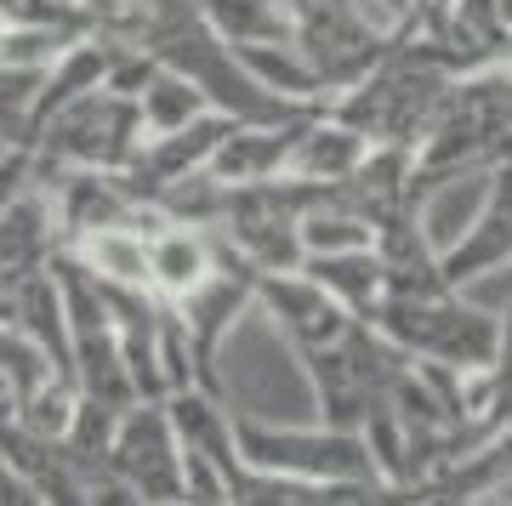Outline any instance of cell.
Wrapping results in <instances>:
<instances>
[{
	"label": "cell",
	"instance_id": "obj_1",
	"mask_svg": "<svg viewBox=\"0 0 512 506\" xmlns=\"http://www.w3.org/2000/svg\"><path fill=\"white\" fill-rule=\"evenodd\" d=\"M205 359H211V381L222 393V410L234 421H256V427L325 421L308 353L279 330V319L256 296L211 336Z\"/></svg>",
	"mask_w": 512,
	"mask_h": 506
},
{
	"label": "cell",
	"instance_id": "obj_2",
	"mask_svg": "<svg viewBox=\"0 0 512 506\" xmlns=\"http://www.w3.org/2000/svg\"><path fill=\"white\" fill-rule=\"evenodd\" d=\"M143 143V120H137V97H120L109 86L80 91L74 103L52 114L46 131V160H57L63 171L92 165V171H120Z\"/></svg>",
	"mask_w": 512,
	"mask_h": 506
},
{
	"label": "cell",
	"instance_id": "obj_3",
	"mask_svg": "<svg viewBox=\"0 0 512 506\" xmlns=\"http://www.w3.org/2000/svg\"><path fill=\"white\" fill-rule=\"evenodd\" d=\"M109 467L143 501H183L177 433H171V416L160 410V398H143V404H126L120 410L114 438H109Z\"/></svg>",
	"mask_w": 512,
	"mask_h": 506
},
{
	"label": "cell",
	"instance_id": "obj_4",
	"mask_svg": "<svg viewBox=\"0 0 512 506\" xmlns=\"http://www.w3.org/2000/svg\"><path fill=\"white\" fill-rule=\"evenodd\" d=\"M427 177L433 182H427V194L416 205V234L433 256H456L484 222V211H490L501 171L473 160V165H456V171H427Z\"/></svg>",
	"mask_w": 512,
	"mask_h": 506
},
{
	"label": "cell",
	"instance_id": "obj_5",
	"mask_svg": "<svg viewBox=\"0 0 512 506\" xmlns=\"http://www.w3.org/2000/svg\"><path fill=\"white\" fill-rule=\"evenodd\" d=\"M370 154V137L348 120H313V126L291 131L285 148H279V165L274 177H291V182H313V188H336L359 171V160Z\"/></svg>",
	"mask_w": 512,
	"mask_h": 506
},
{
	"label": "cell",
	"instance_id": "obj_6",
	"mask_svg": "<svg viewBox=\"0 0 512 506\" xmlns=\"http://www.w3.org/2000/svg\"><path fill=\"white\" fill-rule=\"evenodd\" d=\"M211 273H217V262H211L205 228H160V234H148V285L160 296L183 302Z\"/></svg>",
	"mask_w": 512,
	"mask_h": 506
},
{
	"label": "cell",
	"instance_id": "obj_7",
	"mask_svg": "<svg viewBox=\"0 0 512 506\" xmlns=\"http://www.w3.org/2000/svg\"><path fill=\"white\" fill-rule=\"evenodd\" d=\"M302 273H313L359 319H376V308H382V296H387V262L376 245H365V251H336V256H302Z\"/></svg>",
	"mask_w": 512,
	"mask_h": 506
},
{
	"label": "cell",
	"instance_id": "obj_8",
	"mask_svg": "<svg viewBox=\"0 0 512 506\" xmlns=\"http://www.w3.org/2000/svg\"><path fill=\"white\" fill-rule=\"evenodd\" d=\"M74 262L103 285H148V234L131 222H97L74 234Z\"/></svg>",
	"mask_w": 512,
	"mask_h": 506
},
{
	"label": "cell",
	"instance_id": "obj_9",
	"mask_svg": "<svg viewBox=\"0 0 512 506\" xmlns=\"http://www.w3.org/2000/svg\"><path fill=\"white\" fill-rule=\"evenodd\" d=\"M382 239V228L365 217V211H353V205H330V194H319L296 217V245H302V256H336V251H365V245H376Z\"/></svg>",
	"mask_w": 512,
	"mask_h": 506
},
{
	"label": "cell",
	"instance_id": "obj_10",
	"mask_svg": "<svg viewBox=\"0 0 512 506\" xmlns=\"http://www.w3.org/2000/svg\"><path fill=\"white\" fill-rule=\"evenodd\" d=\"M211 103H205V91L188 80L183 69H171V63H160V69L143 80V91H137V120H143V137H160V131H177L188 126L194 114H205Z\"/></svg>",
	"mask_w": 512,
	"mask_h": 506
},
{
	"label": "cell",
	"instance_id": "obj_11",
	"mask_svg": "<svg viewBox=\"0 0 512 506\" xmlns=\"http://www.w3.org/2000/svg\"><path fill=\"white\" fill-rule=\"evenodd\" d=\"M490 74H507V80H512V35L501 40V46H495V57H490Z\"/></svg>",
	"mask_w": 512,
	"mask_h": 506
}]
</instances>
